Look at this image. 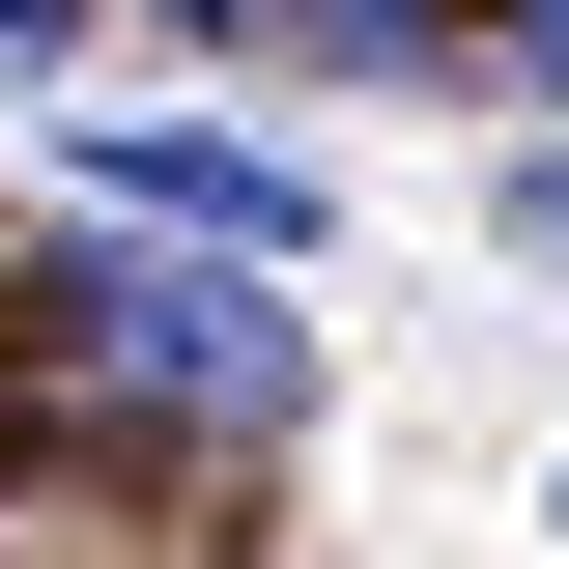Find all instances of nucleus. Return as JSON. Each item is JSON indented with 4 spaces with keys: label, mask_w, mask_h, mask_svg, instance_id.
Masks as SVG:
<instances>
[{
    "label": "nucleus",
    "mask_w": 569,
    "mask_h": 569,
    "mask_svg": "<svg viewBox=\"0 0 569 569\" xmlns=\"http://www.w3.org/2000/svg\"><path fill=\"white\" fill-rule=\"evenodd\" d=\"M58 370L86 399H142V427H313V313H284V257H228V228H142V200H86V257H58Z\"/></svg>",
    "instance_id": "1"
},
{
    "label": "nucleus",
    "mask_w": 569,
    "mask_h": 569,
    "mask_svg": "<svg viewBox=\"0 0 569 569\" xmlns=\"http://www.w3.org/2000/svg\"><path fill=\"white\" fill-rule=\"evenodd\" d=\"M86 200L228 228V257H313V171H284V142H228V114H86Z\"/></svg>",
    "instance_id": "2"
},
{
    "label": "nucleus",
    "mask_w": 569,
    "mask_h": 569,
    "mask_svg": "<svg viewBox=\"0 0 569 569\" xmlns=\"http://www.w3.org/2000/svg\"><path fill=\"white\" fill-rule=\"evenodd\" d=\"M284 58H342V86H456V0H257Z\"/></svg>",
    "instance_id": "3"
},
{
    "label": "nucleus",
    "mask_w": 569,
    "mask_h": 569,
    "mask_svg": "<svg viewBox=\"0 0 569 569\" xmlns=\"http://www.w3.org/2000/svg\"><path fill=\"white\" fill-rule=\"evenodd\" d=\"M456 58H485V86H541V114H569V0H456Z\"/></svg>",
    "instance_id": "4"
},
{
    "label": "nucleus",
    "mask_w": 569,
    "mask_h": 569,
    "mask_svg": "<svg viewBox=\"0 0 569 569\" xmlns=\"http://www.w3.org/2000/svg\"><path fill=\"white\" fill-rule=\"evenodd\" d=\"M512 257H541V284H569V114H541V142H512Z\"/></svg>",
    "instance_id": "5"
},
{
    "label": "nucleus",
    "mask_w": 569,
    "mask_h": 569,
    "mask_svg": "<svg viewBox=\"0 0 569 569\" xmlns=\"http://www.w3.org/2000/svg\"><path fill=\"white\" fill-rule=\"evenodd\" d=\"M58 58H86V0H0V86H58Z\"/></svg>",
    "instance_id": "6"
},
{
    "label": "nucleus",
    "mask_w": 569,
    "mask_h": 569,
    "mask_svg": "<svg viewBox=\"0 0 569 569\" xmlns=\"http://www.w3.org/2000/svg\"><path fill=\"white\" fill-rule=\"evenodd\" d=\"M171 29H200V58H228V29H257V0H171Z\"/></svg>",
    "instance_id": "7"
},
{
    "label": "nucleus",
    "mask_w": 569,
    "mask_h": 569,
    "mask_svg": "<svg viewBox=\"0 0 569 569\" xmlns=\"http://www.w3.org/2000/svg\"><path fill=\"white\" fill-rule=\"evenodd\" d=\"M541 512H569V485H541Z\"/></svg>",
    "instance_id": "8"
}]
</instances>
